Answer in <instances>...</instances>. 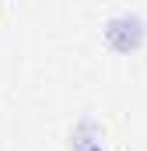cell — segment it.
<instances>
[{
  "mask_svg": "<svg viewBox=\"0 0 147 151\" xmlns=\"http://www.w3.org/2000/svg\"><path fill=\"white\" fill-rule=\"evenodd\" d=\"M144 18L140 14H130V11H123V14H116L109 25H105V39H109V46L116 53H133V49H140L144 46Z\"/></svg>",
  "mask_w": 147,
  "mask_h": 151,
  "instance_id": "cell-1",
  "label": "cell"
},
{
  "mask_svg": "<svg viewBox=\"0 0 147 151\" xmlns=\"http://www.w3.org/2000/svg\"><path fill=\"white\" fill-rule=\"evenodd\" d=\"M81 151H102V144H88V148H81Z\"/></svg>",
  "mask_w": 147,
  "mask_h": 151,
  "instance_id": "cell-2",
  "label": "cell"
}]
</instances>
